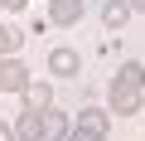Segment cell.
<instances>
[{
    "label": "cell",
    "mask_w": 145,
    "mask_h": 141,
    "mask_svg": "<svg viewBox=\"0 0 145 141\" xmlns=\"http://www.w3.org/2000/svg\"><path fill=\"white\" fill-rule=\"evenodd\" d=\"M106 102H111V112H116V117H135V112L145 107V88L111 78V88H106Z\"/></svg>",
    "instance_id": "obj_1"
},
{
    "label": "cell",
    "mask_w": 145,
    "mask_h": 141,
    "mask_svg": "<svg viewBox=\"0 0 145 141\" xmlns=\"http://www.w3.org/2000/svg\"><path fill=\"white\" fill-rule=\"evenodd\" d=\"M78 68H82V58H78L72 44H53L48 49V73L53 78H78Z\"/></svg>",
    "instance_id": "obj_2"
},
{
    "label": "cell",
    "mask_w": 145,
    "mask_h": 141,
    "mask_svg": "<svg viewBox=\"0 0 145 141\" xmlns=\"http://www.w3.org/2000/svg\"><path fill=\"white\" fill-rule=\"evenodd\" d=\"M68 136H72V117L58 112V107H48L39 117V141H68Z\"/></svg>",
    "instance_id": "obj_3"
},
{
    "label": "cell",
    "mask_w": 145,
    "mask_h": 141,
    "mask_svg": "<svg viewBox=\"0 0 145 141\" xmlns=\"http://www.w3.org/2000/svg\"><path fill=\"white\" fill-rule=\"evenodd\" d=\"M34 78H29V68H24V58H5L0 63V93H24Z\"/></svg>",
    "instance_id": "obj_4"
},
{
    "label": "cell",
    "mask_w": 145,
    "mask_h": 141,
    "mask_svg": "<svg viewBox=\"0 0 145 141\" xmlns=\"http://www.w3.org/2000/svg\"><path fill=\"white\" fill-rule=\"evenodd\" d=\"M82 20V0H48V24L68 29V24H78Z\"/></svg>",
    "instance_id": "obj_5"
},
{
    "label": "cell",
    "mask_w": 145,
    "mask_h": 141,
    "mask_svg": "<svg viewBox=\"0 0 145 141\" xmlns=\"http://www.w3.org/2000/svg\"><path fill=\"white\" fill-rule=\"evenodd\" d=\"M48 107H53V83H39L34 78L24 88V112H48Z\"/></svg>",
    "instance_id": "obj_6"
},
{
    "label": "cell",
    "mask_w": 145,
    "mask_h": 141,
    "mask_svg": "<svg viewBox=\"0 0 145 141\" xmlns=\"http://www.w3.org/2000/svg\"><path fill=\"white\" fill-rule=\"evenodd\" d=\"M78 126H82V131H97V136H106V126H111V112H106V107H82V112H78Z\"/></svg>",
    "instance_id": "obj_7"
},
{
    "label": "cell",
    "mask_w": 145,
    "mask_h": 141,
    "mask_svg": "<svg viewBox=\"0 0 145 141\" xmlns=\"http://www.w3.org/2000/svg\"><path fill=\"white\" fill-rule=\"evenodd\" d=\"M131 15H135V10L126 5V0H111V5L102 10V24H106V29L116 34V29H126V24H131Z\"/></svg>",
    "instance_id": "obj_8"
},
{
    "label": "cell",
    "mask_w": 145,
    "mask_h": 141,
    "mask_svg": "<svg viewBox=\"0 0 145 141\" xmlns=\"http://www.w3.org/2000/svg\"><path fill=\"white\" fill-rule=\"evenodd\" d=\"M20 44H24V34L15 24H0V63H5V58H20Z\"/></svg>",
    "instance_id": "obj_9"
},
{
    "label": "cell",
    "mask_w": 145,
    "mask_h": 141,
    "mask_svg": "<svg viewBox=\"0 0 145 141\" xmlns=\"http://www.w3.org/2000/svg\"><path fill=\"white\" fill-rule=\"evenodd\" d=\"M39 117L44 112H20L15 117V141H39Z\"/></svg>",
    "instance_id": "obj_10"
},
{
    "label": "cell",
    "mask_w": 145,
    "mask_h": 141,
    "mask_svg": "<svg viewBox=\"0 0 145 141\" xmlns=\"http://www.w3.org/2000/svg\"><path fill=\"white\" fill-rule=\"evenodd\" d=\"M116 78H121V83H135V88H145V63H121V68H116Z\"/></svg>",
    "instance_id": "obj_11"
},
{
    "label": "cell",
    "mask_w": 145,
    "mask_h": 141,
    "mask_svg": "<svg viewBox=\"0 0 145 141\" xmlns=\"http://www.w3.org/2000/svg\"><path fill=\"white\" fill-rule=\"evenodd\" d=\"M68 141H106V136H97V131H82L78 122H72V136H68Z\"/></svg>",
    "instance_id": "obj_12"
},
{
    "label": "cell",
    "mask_w": 145,
    "mask_h": 141,
    "mask_svg": "<svg viewBox=\"0 0 145 141\" xmlns=\"http://www.w3.org/2000/svg\"><path fill=\"white\" fill-rule=\"evenodd\" d=\"M0 10H29V0H0Z\"/></svg>",
    "instance_id": "obj_13"
},
{
    "label": "cell",
    "mask_w": 145,
    "mask_h": 141,
    "mask_svg": "<svg viewBox=\"0 0 145 141\" xmlns=\"http://www.w3.org/2000/svg\"><path fill=\"white\" fill-rule=\"evenodd\" d=\"M0 141H15V122H0Z\"/></svg>",
    "instance_id": "obj_14"
},
{
    "label": "cell",
    "mask_w": 145,
    "mask_h": 141,
    "mask_svg": "<svg viewBox=\"0 0 145 141\" xmlns=\"http://www.w3.org/2000/svg\"><path fill=\"white\" fill-rule=\"evenodd\" d=\"M126 5H131V10H145V0H126Z\"/></svg>",
    "instance_id": "obj_15"
}]
</instances>
